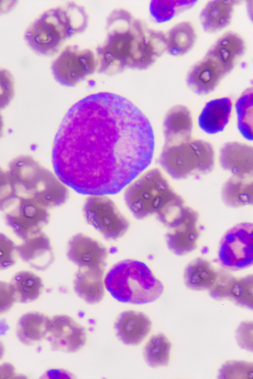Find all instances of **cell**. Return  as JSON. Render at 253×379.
Instances as JSON below:
<instances>
[{
    "label": "cell",
    "instance_id": "6da1fadb",
    "mask_svg": "<svg viewBox=\"0 0 253 379\" xmlns=\"http://www.w3.org/2000/svg\"><path fill=\"white\" fill-rule=\"evenodd\" d=\"M155 140L150 122L119 95L96 93L68 110L52 149L55 175L85 195L118 193L151 163Z\"/></svg>",
    "mask_w": 253,
    "mask_h": 379
},
{
    "label": "cell",
    "instance_id": "7a4b0ae2",
    "mask_svg": "<svg viewBox=\"0 0 253 379\" xmlns=\"http://www.w3.org/2000/svg\"><path fill=\"white\" fill-rule=\"evenodd\" d=\"M106 36L96 49L97 71L108 76L151 67L166 52L165 33L118 8L106 18Z\"/></svg>",
    "mask_w": 253,
    "mask_h": 379
},
{
    "label": "cell",
    "instance_id": "3957f363",
    "mask_svg": "<svg viewBox=\"0 0 253 379\" xmlns=\"http://www.w3.org/2000/svg\"><path fill=\"white\" fill-rule=\"evenodd\" d=\"M88 22L85 8L69 2L42 13L27 29L24 39L37 54L51 56L66 40L84 32Z\"/></svg>",
    "mask_w": 253,
    "mask_h": 379
},
{
    "label": "cell",
    "instance_id": "277c9868",
    "mask_svg": "<svg viewBox=\"0 0 253 379\" xmlns=\"http://www.w3.org/2000/svg\"><path fill=\"white\" fill-rule=\"evenodd\" d=\"M245 50V41L239 34L234 31L224 33L189 68L186 76L187 86L199 95L211 93L232 71Z\"/></svg>",
    "mask_w": 253,
    "mask_h": 379
},
{
    "label": "cell",
    "instance_id": "5b68a950",
    "mask_svg": "<svg viewBox=\"0 0 253 379\" xmlns=\"http://www.w3.org/2000/svg\"><path fill=\"white\" fill-rule=\"evenodd\" d=\"M104 283L114 299L135 305L156 301L164 289L162 282L145 263L133 259L115 264L106 274Z\"/></svg>",
    "mask_w": 253,
    "mask_h": 379
},
{
    "label": "cell",
    "instance_id": "8992f818",
    "mask_svg": "<svg viewBox=\"0 0 253 379\" xmlns=\"http://www.w3.org/2000/svg\"><path fill=\"white\" fill-rule=\"evenodd\" d=\"M128 185L124 194L125 203L133 216L138 219L156 215L182 198L156 168L146 172Z\"/></svg>",
    "mask_w": 253,
    "mask_h": 379
},
{
    "label": "cell",
    "instance_id": "52a82bcc",
    "mask_svg": "<svg viewBox=\"0 0 253 379\" xmlns=\"http://www.w3.org/2000/svg\"><path fill=\"white\" fill-rule=\"evenodd\" d=\"M163 169L173 179L211 172L214 164L212 146L201 139L164 145L158 160Z\"/></svg>",
    "mask_w": 253,
    "mask_h": 379
},
{
    "label": "cell",
    "instance_id": "ba28073f",
    "mask_svg": "<svg viewBox=\"0 0 253 379\" xmlns=\"http://www.w3.org/2000/svg\"><path fill=\"white\" fill-rule=\"evenodd\" d=\"M14 184L18 197L31 199L47 209L63 205L69 198L66 185L39 162L22 170Z\"/></svg>",
    "mask_w": 253,
    "mask_h": 379
},
{
    "label": "cell",
    "instance_id": "9c48e42d",
    "mask_svg": "<svg viewBox=\"0 0 253 379\" xmlns=\"http://www.w3.org/2000/svg\"><path fill=\"white\" fill-rule=\"evenodd\" d=\"M217 262L223 269L239 271L253 264V224L242 222L229 229L222 236L217 251Z\"/></svg>",
    "mask_w": 253,
    "mask_h": 379
},
{
    "label": "cell",
    "instance_id": "30bf717a",
    "mask_svg": "<svg viewBox=\"0 0 253 379\" xmlns=\"http://www.w3.org/2000/svg\"><path fill=\"white\" fill-rule=\"evenodd\" d=\"M85 220L108 241L122 237L129 227V221L115 203L106 195H90L83 206Z\"/></svg>",
    "mask_w": 253,
    "mask_h": 379
},
{
    "label": "cell",
    "instance_id": "8fae6325",
    "mask_svg": "<svg viewBox=\"0 0 253 379\" xmlns=\"http://www.w3.org/2000/svg\"><path fill=\"white\" fill-rule=\"evenodd\" d=\"M95 54L77 45L67 46L53 61L51 69L55 80L68 87L76 86L97 69Z\"/></svg>",
    "mask_w": 253,
    "mask_h": 379
},
{
    "label": "cell",
    "instance_id": "7c38bea8",
    "mask_svg": "<svg viewBox=\"0 0 253 379\" xmlns=\"http://www.w3.org/2000/svg\"><path fill=\"white\" fill-rule=\"evenodd\" d=\"M48 209L31 199L19 197L13 209L5 215V220L22 241L41 232L49 220Z\"/></svg>",
    "mask_w": 253,
    "mask_h": 379
},
{
    "label": "cell",
    "instance_id": "4fadbf2b",
    "mask_svg": "<svg viewBox=\"0 0 253 379\" xmlns=\"http://www.w3.org/2000/svg\"><path fill=\"white\" fill-rule=\"evenodd\" d=\"M53 351L74 353L85 344L86 332L84 326L66 315H57L50 318L45 337Z\"/></svg>",
    "mask_w": 253,
    "mask_h": 379
},
{
    "label": "cell",
    "instance_id": "5bb4252c",
    "mask_svg": "<svg viewBox=\"0 0 253 379\" xmlns=\"http://www.w3.org/2000/svg\"><path fill=\"white\" fill-rule=\"evenodd\" d=\"M198 212L190 208L183 218L168 229L165 238L168 249L174 255L183 256L197 247L200 231Z\"/></svg>",
    "mask_w": 253,
    "mask_h": 379
},
{
    "label": "cell",
    "instance_id": "9a60e30c",
    "mask_svg": "<svg viewBox=\"0 0 253 379\" xmlns=\"http://www.w3.org/2000/svg\"><path fill=\"white\" fill-rule=\"evenodd\" d=\"M107 249L100 243L83 233H78L69 240L67 256L79 268L105 270Z\"/></svg>",
    "mask_w": 253,
    "mask_h": 379
},
{
    "label": "cell",
    "instance_id": "2e32d148",
    "mask_svg": "<svg viewBox=\"0 0 253 379\" xmlns=\"http://www.w3.org/2000/svg\"><path fill=\"white\" fill-rule=\"evenodd\" d=\"M219 161L221 167L233 176L252 178V147L238 142L226 143L220 149Z\"/></svg>",
    "mask_w": 253,
    "mask_h": 379
},
{
    "label": "cell",
    "instance_id": "e0dca14e",
    "mask_svg": "<svg viewBox=\"0 0 253 379\" xmlns=\"http://www.w3.org/2000/svg\"><path fill=\"white\" fill-rule=\"evenodd\" d=\"M16 253L23 262L39 271L48 269L54 259L50 240L42 231L16 245Z\"/></svg>",
    "mask_w": 253,
    "mask_h": 379
},
{
    "label": "cell",
    "instance_id": "ac0fdd59",
    "mask_svg": "<svg viewBox=\"0 0 253 379\" xmlns=\"http://www.w3.org/2000/svg\"><path fill=\"white\" fill-rule=\"evenodd\" d=\"M152 322L144 313L132 310L122 312L114 325L117 337L127 345H137L151 330Z\"/></svg>",
    "mask_w": 253,
    "mask_h": 379
},
{
    "label": "cell",
    "instance_id": "d6986e66",
    "mask_svg": "<svg viewBox=\"0 0 253 379\" xmlns=\"http://www.w3.org/2000/svg\"><path fill=\"white\" fill-rule=\"evenodd\" d=\"M192 129L190 110L181 105L172 107L166 113L163 124L165 145L175 144L191 139Z\"/></svg>",
    "mask_w": 253,
    "mask_h": 379
},
{
    "label": "cell",
    "instance_id": "ffe728a7",
    "mask_svg": "<svg viewBox=\"0 0 253 379\" xmlns=\"http://www.w3.org/2000/svg\"><path fill=\"white\" fill-rule=\"evenodd\" d=\"M240 2L235 0H214L207 2L199 15L203 30L212 34L227 27L231 22L235 6Z\"/></svg>",
    "mask_w": 253,
    "mask_h": 379
},
{
    "label": "cell",
    "instance_id": "44dd1931",
    "mask_svg": "<svg viewBox=\"0 0 253 379\" xmlns=\"http://www.w3.org/2000/svg\"><path fill=\"white\" fill-rule=\"evenodd\" d=\"M104 270L79 268L74 281L77 295L86 303L95 304L104 296Z\"/></svg>",
    "mask_w": 253,
    "mask_h": 379
},
{
    "label": "cell",
    "instance_id": "7402d4cb",
    "mask_svg": "<svg viewBox=\"0 0 253 379\" xmlns=\"http://www.w3.org/2000/svg\"><path fill=\"white\" fill-rule=\"evenodd\" d=\"M232 102L228 97L208 102L198 118L200 127L207 133L213 134L222 131L231 116Z\"/></svg>",
    "mask_w": 253,
    "mask_h": 379
},
{
    "label": "cell",
    "instance_id": "603a6c76",
    "mask_svg": "<svg viewBox=\"0 0 253 379\" xmlns=\"http://www.w3.org/2000/svg\"><path fill=\"white\" fill-rule=\"evenodd\" d=\"M50 318L38 312L26 313L19 319L16 329L18 340L26 345H32L45 338Z\"/></svg>",
    "mask_w": 253,
    "mask_h": 379
},
{
    "label": "cell",
    "instance_id": "cb8c5ba5",
    "mask_svg": "<svg viewBox=\"0 0 253 379\" xmlns=\"http://www.w3.org/2000/svg\"><path fill=\"white\" fill-rule=\"evenodd\" d=\"M217 270L207 259L197 257L185 267L183 280L185 286L194 291L209 290L216 275Z\"/></svg>",
    "mask_w": 253,
    "mask_h": 379
},
{
    "label": "cell",
    "instance_id": "d4e9b609",
    "mask_svg": "<svg viewBox=\"0 0 253 379\" xmlns=\"http://www.w3.org/2000/svg\"><path fill=\"white\" fill-rule=\"evenodd\" d=\"M166 51L173 56L188 53L194 47L197 39L195 29L189 21L179 22L165 33Z\"/></svg>",
    "mask_w": 253,
    "mask_h": 379
},
{
    "label": "cell",
    "instance_id": "484cf974",
    "mask_svg": "<svg viewBox=\"0 0 253 379\" xmlns=\"http://www.w3.org/2000/svg\"><path fill=\"white\" fill-rule=\"evenodd\" d=\"M223 203L231 208L252 205L253 202L252 178L232 176L223 184L221 191Z\"/></svg>",
    "mask_w": 253,
    "mask_h": 379
},
{
    "label": "cell",
    "instance_id": "4316f807",
    "mask_svg": "<svg viewBox=\"0 0 253 379\" xmlns=\"http://www.w3.org/2000/svg\"><path fill=\"white\" fill-rule=\"evenodd\" d=\"M9 282L14 290L16 302L22 304L37 300L43 289L42 278L30 271L16 272Z\"/></svg>",
    "mask_w": 253,
    "mask_h": 379
},
{
    "label": "cell",
    "instance_id": "83f0119b",
    "mask_svg": "<svg viewBox=\"0 0 253 379\" xmlns=\"http://www.w3.org/2000/svg\"><path fill=\"white\" fill-rule=\"evenodd\" d=\"M171 343L162 333L152 335L144 347L146 363L151 368L167 366L169 361Z\"/></svg>",
    "mask_w": 253,
    "mask_h": 379
},
{
    "label": "cell",
    "instance_id": "f1b7e54d",
    "mask_svg": "<svg viewBox=\"0 0 253 379\" xmlns=\"http://www.w3.org/2000/svg\"><path fill=\"white\" fill-rule=\"evenodd\" d=\"M197 2L191 0H154L150 2L149 11L153 19L162 23L192 8Z\"/></svg>",
    "mask_w": 253,
    "mask_h": 379
},
{
    "label": "cell",
    "instance_id": "f546056e",
    "mask_svg": "<svg viewBox=\"0 0 253 379\" xmlns=\"http://www.w3.org/2000/svg\"><path fill=\"white\" fill-rule=\"evenodd\" d=\"M253 89H246L238 99L236 110L238 127L242 135L248 140L253 139Z\"/></svg>",
    "mask_w": 253,
    "mask_h": 379
},
{
    "label": "cell",
    "instance_id": "4dcf8cb0",
    "mask_svg": "<svg viewBox=\"0 0 253 379\" xmlns=\"http://www.w3.org/2000/svg\"><path fill=\"white\" fill-rule=\"evenodd\" d=\"M228 299L238 306L253 310V277L252 274L236 278Z\"/></svg>",
    "mask_w": 253,
    "mask_h": 379
},
{
    "label": "cell",
    "instance_id": "1f68e13d",
    "mask_svg": "<svg viewBox=\"0 0 253 379\" xmlns=\"http://www.w3.org/2000/svg\"><path fill=\"white\" fill-rule=\"evenodd\" d=\"M253 376V364L244 361H229L222 365L218 371L219 379H251Z\"/></svg>",
    "mask_w": 253,
    "mask_h": 379
},
{
    "label": "cell",
    "instance_id": "d6a6232c",
    "mask_svg": "<svg viewBox=\"0 0 253 379\" xmlns=\"http://www.w3.org/2000/svg\"><path fill=\"white\" fill-rule=\"evenodd\" d=\"M236 279L229 271L222 268L217 270L215 279L208 290L210 296L216 300L228 299L231 287Z\"/></svg>",
    "mask_w": 253,
    "mask_h": 379
},
{
    "label": "cell",
    "instance_id": "836d02e7",
    "mask_svg": "<svg viewBox=\"0 0 253 379\" xmlns=\"http://www.w3.org/2000/svg\"><path fill=\"white\" fill-rule=\"evenodd\" d=\"M18 198L16 189L7 170L0 166V211L14 206Z\"/></svg>",
    "mask_w": 253,
    "mask_h": 379
},
{
    "label": "cell",
    "instance_id": "e575fe53",
    "mask_svg": "<svg viewBox=\"0 0 253 379\" xmlns=\"http://www.w3.org/2000/svg\"><path fill=\"white\" fill-rule=\"evenodd\" d=\"M16 245L5 234L0 232V271L7 270L16 263Z\"/></svg>",
    "mask_w": 253,
    "mask_h": 379
},
{
    "label": "cell",
    "instance_id": "d590c367",
    "mask_svg": "<svg viewBox=\"0 0 253 379\" xmlns=\"http://www.w3.org/2000/svg\"><path fill=\"white\" fill-rule=\"evenodd\" d=\"M14 96L13 77L8 70L0 68V110L9 105Z\"/></svg>",
    "mask_w": 253,
    "mask_h": 379
},
{
    "label": "cell",
    "instance_id": "8d00e7d4",
    "mask_svg": "<svg viewBox=\"0 0 253 379\" xmlns=\"http://www.w3.org/2000/svg\"><path fill=\"white\" fill-rule=\"evenodd\" d=\"M253 323L242 322L236 332V339L241 348L249 351H253Z\"/></svg>",
    "mask_w": 253,
    "mask_h": 379
},
{
    "label": "cell",
    "instance_id": "74e56055",
    "mask_svg": "<svg viewBox=\"0 0 253 379\" xmlns=\"http://www.w3.org/2000/svg\"><path fill=\"white\" fill-rule=\"evenodd\" d=\"M16 302L15 291L11 283L0 280V314L8 311Z\"/></svg>",
    "mask_w": 253,
    "mask_h": 379
},
{
    "label": "cell",
    "instance_id": "f35d334b",
    "mask_svg": "<svg viewBox=\"0 0 253 379\" xmlns=\"http://www.w3.org/2000/svg\"><path fill=\"white\" fill-rule=\"evenodd\" d=\"M14 369L9 364H4L0 366V378H9L13 376Z\"/></svg>",
    "mask_w": 253,
    "mask_h": 379
},
{
    "label": "cell",
    "instance_id": "ab89813d",
    "mask_svg": "<svg viewBox=\"0 0 253 379\" xmlns=\"http://www.w3.org/2000/svg\"><path fill=\"white\" fill-rule=\"evenodd\" d=\"M16 1L0 0V14L10 11L16 5Z\"/></svg>",
    "mask_w": 253,
    "mask_h": 379
},
{
    "label": "cell",
    "instance_id": "60d3db41",
    "mask_svg": "<svg viewBox=\"0 0 253 379\" xmlns=\"http://www.w3.org/2000/svg\"><path fill=\"white\" fill-rule=\"evenodd\" d=\"M3 128H4L3 118L2 115L0 113V138L2 137L3 135Z\"/></svg>",
    "mask_w": 253,
    "mask_h": 379
},
{
    "label": "cell",
    "instance_id": "b9f144b4",
    "mask_svg": "<svg viewBox=\"0 0 253 379\" xmlns=\"http://www.w3.org/2000/svg\"><path fill=\"white\" fill-rule=\"evenodd\" d=\"M4 353V346L3 343L0 340V360L1 359Z\"/></svg>",
    "mask_w": 253,
    "mask_h": 379
}]
</instances>
